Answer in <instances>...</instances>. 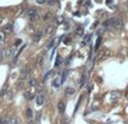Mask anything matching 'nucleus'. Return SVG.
<instances>
[{
	"mask_svg": "<svg viewBox=\"0 0 128 124\" xmlns=\"http://www.w3.org/2000/svg\"><path fill=\"white\" fill-rule=\"evenodd\" d=\"M28 124H35V122H34V121H29Z\"/></svg>",
	"mask_w": 128,
	"mask_h": 124,
	"instance_id": "obj_38",
	"label": "nucleus"
},
{
	"mask_svg": "<svg viewBox=\"0 0 128 124\" xmlns=\"http://www.w3.org/2000/svg\"><path fill=\"white\" fill-rule=\"evenodd\" d=\"M101 40H102V38H101V37H98L97 41H96V45H94V50H98V49H99L100 44H101Z\"/></svg>",
	"mask_w": 128,
	"mask_h": 124,
	"instance_id": "obj_19",
	"label": "nucleus"
},
{
	"mask_svg": "<svg viewBox=\"0 0 128 124\" xmlns=\"http://www.w3.org/2000/svg\"><path fill=\"white\" fill-rule=\"evenodd\" d=\"M56 22H58V24H62V22H63V18L62 17H58V19H56Z\"/></svg>",
	"mask_w": 128,
	"mask_h": 124,
	"instance_id": "obj_32",
	"label": "nucleus"
},
{
	"mask_svg": "<svg viewBox=\"0 0 128 124\" xmlns=\"http://www.w3.org/2000/svg\"><path fill=\"white\" fill-rule=\"evenodd\" d=\"M55 30H56V27L54 26V25H48V26H46V28H45V35L53 36L54 33H55Z\"/></svg>",
	"mask_w": 128,
	"mask_h": 124,
	"instance_id": "obj_5",
	"label": "nucleus"
},
{
	"mask_svg": "<svg viewBox=\"0 0 128 124\" xmlns=\"http://www.w3.org/2000/svg\"><path fill=\"white\" fill-rule=\"evenodd\" d=\"M125 95H126V98L128 100V87H127V89H126V94H125Z\"/></svg>",
	"mask_w": 128,
	"mask_h": 124,
	"instance_id": "obj_37",
	"label": "nucleus"
},
{
	"mask_svg": "<svg viewBox=\"0 0 128 124\" xmlns=\"http://www.w3.org/2000/svg\"><path fill=\"white\" fill-rule=\"evenodd\" d=\"M27 17H28V19L30 21H37L40 19V13L35 8H32L27 11Z\"/></svg>",
	"mask_w": 128,
	"mask_h": 124,
	"instance_id": "obj_2",
	"label": "nucleus"
},
{
	"mask_svg": "<svg viewBox=\"0 0 128 124\" xmlns=\"http://www.w3.org/2000/svg\"><path fill=\"white\" fill-rule=\"evenodd\" d=\"M36 1H37L38 4H43V3H45V2H46V0H36Z\"/></svg>",
	"mask_w": 128,
	"mask_h": 124,
	"instance_id": "obj_34",
	"label": "nucleus"
},
{
	"mask_svg": "<svg viewBox=\"0 0 128 124\" xmlns=\"http://www.w3.org/2000/svg\"><path fill=\"white\" fill-rule=\"evenodd\" d=\"M4 41H6V34L0 30V44H4Z\"/></svg>",
	"mask_w": 128,
	"mask_h": 124,
	"instance_id": "obj_18",
	"label": "nucleus"
},
{
	"mask_svg": "<svg viewBox=\"0 0 128 124\" xmlns=\"http://www.w3.org/2000/svg\"><path fill=\"white\" fill-rule=\"evenodd\" d=\"M70 41H71L70 38H65V39H64V44H65V45H68Z\"/></svg>",
	"mask_w": 128,
	"mask_h": 124,
	"instance_id": "obj_35",
	"label": "nucleus"
},
{
	"mask_svg": "<svg viewBox=\"0 0 128 124\" xmlns=\"http://www.w3.org/2000/svg\"><path fill=\"white\" fill-rule=\"evenodd\" d=\"M24 97L27 101H32L35 97V93H34V91H26V92H24Z\"/></svg>",
	"mask_w": 128,
	"mask_h": 124,
	"instance_id": "obj_7",
	"label": "nucleus"
},
{
	"mask_svg": "<svg viewBox=\"0 0 128 124\" xmlns=\"http://www.w3.org/2000/svg\"><path fill=\"white\" fill-rule=\"evenodd\" d=\"M1 124H9V119H8V118L4 119V120L1 121Z\"/></svg>",
	"mask_w": 128,
	"mask_h": 124,
	"instance_id": "obj_31",
	"label": "nucleus"
},
{
	"mask_svg": "<svg viewBox=\"0 0 128 124\" xmlns=\"http://www.w3.org/2000/svg\"><path fill=\"white\" fill-rule=\"evenodd\" d=\"M1 20H2V17H1V16H0V22H1Z\"/></svg>",
	"mask_w": 128,
	"mask_h": 124,
	"instance_id": "obj_40",
	"label": "nucleus"
},
{
	"mask_svg": "<svg viewBox=\"0 0 128 124\" xmlns=\"http://www.w3.org/2000/svg\"><path fill=\"white\" fill-rule=\"evenodd\" d=\"M14 54H15V46H11V47H9V48H7V50L4 51V57L8 58V57H10V56H12Z\"/></svg>",
	"mask_w": 128,
	"mask_h": 124,
	"instance_id": "obj_8",
	"label": "nucleus"
},
{
	"mask_svg": "<svg viewBox=\"0 0 128 124\" xmlns=\"http://www.w3.org/2000/svg\"><path fill=\"white\" fill-rule=\"evenodd\" d=\"M120 92L119 91H114L111 92V101L112 102H116V101H118V98H120Z\"/></svg>",
	"mask_w": 128,
	"mask_h": 124,
	"instance_id": "obj_9",
	"label": "nucleus"
},
{
	"mask_svg": "<svg viewBox=\"0 0 128 124\" xmlns=\"http://www.w3.org/2000/svg\"><path fill=\"white\" fill-rule=\"evenodd\" d=\"M53 74H54V71H50L48 73H47L46 75H45V77H44V81H47V80H48V77H51V76L53 75Z\"/></svg>",
	"mask_w": 128,
	"mask_h": 124,
	"instance_id": "obj_25",
	"label": "nucleus"
},
{
	"mask_svg": "<svg viewBox=\"0 0 128 124\" xmlns=\"http://www.w3.org/2000/svg\"><path fill=\"white\" fill-rule=\"evenodd\" d=\"M127 10H128V6H127Z\"/></svg>",
	"mask_w": 128,
	"mask_h": 124,
	"instance_id": "obj_43",
	"label": "nucleus"
},
{
	"mask_svg": "<svg viewBox=\"0 0 128 124\" xmlns=\"http://www.w3.org/2000/svg\"><path fill=\"white\" fill-rule=\"evenodd\" d=\"M74 92H75V89L73 88V87H68V88H65V94L68 96L73 95V94H74Z\"/></svg>",
	"mask_w": 128,
	"mask_h": 124,
	"instance_id": "obj_15",
	"label": "nucleus"
},
{
	"mask_svg": "<svg viewBox=\"0 0 128 124\" xmlns=\"http://www.w3.org/2000/svg\"><path fill=\"white\" fill-rule=\"evenodd\" d=\"M52 17H53V15H52V12H46L44 16V20H48V19H52Z\"/></svg>",
	"mask_w": 128,
	"mask_h": 124,
	"instance_id": "obj_24",
	"label": "nucleus"
},
{
	"mask_svg": "<svg viewBox=\"0 0 128 124\" xmlns=\"http://www.w3.org/2000/svg\"><path fill=\"white\" fill-rule=\"evenodd\" d=\"M58 111L60 114H63L64 111H65V103L62 102V101H60L58 104Z\"/></svg>",
	"mask_w": 128,
	"mask_h": 124,
	"instance_id": "obj_11",
	"label": "nucleus"
},
{
	"mask_svg": "<svg viewBox=\"0 0 128 124\" xmlns=\"http://www.w3.org/2000/svg\"><path fill=\"white\" fill-rule=\"evenodd\" d=\"M29 73H30V67H29L28 65H25V66H22V68H20V75H22V78L27 77V76L29 75Z\"/></svg>",
	"mask_w": 128,
	"mask_h": 124,
	"instance_id": "obj_4",
	"label": "nucleus"
},
{
	"mask_svg": "<svg viewBox=\"0 0 128 124\" xmlns=\"http://www.w3.org/2000/svg\"><path fill=\"white\" fill-rule=\"evenodd\" d=\"M66 75H68V71H65V72H64V73H63V76H62V81H61V83H64V82H65Z\"/></svg>",
	"mask_w": 128,
	"mask_h": 124,
	"instance_id": "obj_30",
	"label": "nucleus"
},
{
	"mask_svg": "<svg viewBox=\"0 0 128 124\" xmlns=\"http://www.w3.org/2000/svg\"><path fill=\"white\" fill-rule=\"evenodd\" d=\"M61 63H62V58H61L60 56H58V58H56V63H55V67H58V66H60Z\"/></svg>",
	"mask_w": 128,
	"mask_h": 124,
	"instance_id": "obj_26",
	"label": "nucleus"
},
{
	"mask_svg": "<svg viewBox=\"0 0 128 124\" xmlns=\"http://www.w3.org/2000/svg\"><path fill=\"white\" fill-rule=\"evenodd\" d=\"M110 24H111V28H115L117 30H120L122 29L124 27V21H122L120 18H117V17H114V18H110Z\"/></svg>",
	"mask_w": 128,
	"mask_h": 124,
	"instance_id": "obj_1",
	"label": "nucleus"
},
{
	"mask_svg": "<svg viewBox=\"0 0 128 124\" xmlns=\"http://www.w3.org/2000/svg\"><path fill=\"white\" fill-rule=\"evenodd\" d=\"M110 2H111V0H107V3L108 4H110Z\"/></svg>",
	"mask_w": 128,
	"mask_h": 124,
	"instance_id": "obj_39",
	"label": "nucleus"
},
{
	"mask_svg": "<svg viewBox=\"0 0 128 124\" xmlns=\"http://www.w3.org/2000/svg\"><path fill=\"white\" fill-rule=\"evenodd\" d=\"M61 84H62V83L60 82V78H55V80L53 81V86L54 87H60Z\"/></svg>",
	"mask_w": 128,
	"mask_h": 124,
	"instance_id": "obj_21",
	"label": "nucleus"
},
{
	"mask_svg": "<svg viewBox=\"0 0 128 124\" xmlns=\"http://www.w3.org/2000/svg\"><path fill=\"white\" fill-rule=\"evenodd\" d=\"M37 84V81H36L35 77H29L28 78V85L29 86H35Z\"/></svg>",
	"mask_w": 128,
	"mask_h": 124,
	"instance_id": "obj_17",
	"label": "nucleus"
},
{
	"mask_svg": "<svg viewBox=\"0 0 128 124\" xmlns=\"http://www.w3.org/2000/svg\"><path fill=\"white\" fill-rule=\"evenodd\" d=\"M44 100H45V95L43 93H38L37 95H36V104L37 105H43V103H44Z\"/></svg>",
	"mask_w": 128,
	"mask_h": 124,
	"instance_id": "obj_6",
	"label": "nucleus"
},
{
	"mask_svg": "<svg viewBox=\"0 0 128 124\" xmlns=\"http://www.w3.org/2000/svg\"><path fill=\"white\" fill-rule=\"evenodd\" d=\"M32 116H33V111H32V109H29V107H28V109L26 110V118L27 119H30Z\"/></svg>",
	"mask_w": 128,
	"mask_h": 124,
	"instance_id": "obj_22",
	"label": "nucleus"
},
{
	"mask_svg": "<svg viewBox=\"0 0 128 124\" xmlns=\"http://www.w3.org/2000/svg\"><path fill=\"white\" fill-rule=\"evenodd\" d=\"M86 74H82V75H81V78H80V83H79V84H80V86H82V85H83L84 84V82H86Z\"/></svg>",
	"mask_w": 128,
	"mask_h": 124,
	"instance_id": "obj_20",
	"label": "nucleus"
},
{
	"mask_svg": "<svg viewBox=\"0 0 128 124\" xmlns=\"http://www.w3.org/2000/svg\"><path fill=\"white\" fill-rule=\"evenodd\" d=\"M56 1H58V0H46L47 4H50V6H53V4H55Z\"/></svg>",
	"mask_w": 128,
	"mask_h": 124,
	"instance_id": "obj_29",
	"label": "nucleus"
},
{
	"mask_svg": "<svg viewBox=\"0 0 128 124\" xmlns=\"http://www.w3.org/2000/svg\"><path fill=\"white\" fill-rule=\"evenodd\" d=\"M40 38H42V31H38V33H36V34H34L33 35V40L35 42H37Z\"/></svg>",
	"mask_w": 128,
	"mask_h": 124,
	"instance_id": "obj_14",
	"label": "nucleus"
},
{
	"mask_svg": "<svg viewBox=\"0 0 128 124\" xmlns=\"http://www.w3.org/2000/svg\"><path fill=\"white\" fill-rule=\"evenodd\" d=\"M7 89H8V86H7V85H4V88H2L1 91H0V96H4V94H6Z\"/></svg>",
	"mask_w": 128,
	"mask_h": 124,
	"instance_id": "obj_23",
	"label": "nucleus"
},
{
	"mask_svg": "<svg viewBox=\"0 0 128 124\" xmlns=\"http://www.w3.org/2000/svg\"><path fill=\"white\" fill-rule=\"evenodd\" d=\"M43 63H44V56L43 55L37 56V58H36V65L38 67H40V66H43Z\"/></svg>",
	"mask_w": 128,
	"mask_h": 124,
	"instance_id": "obj_12",
	"label": "nucleus"
},
{
	"mask_svg": "<svg viewBox=\"0 0 128 124\" xmlns=\"http://www.w3.org/2000/svg\"><path fill=\"white\" fill-rule=\"evenodd\" d=\"M20 42H22V41H20V40H19V39H17V40H16V44H15V47H16V46H18V45H19V44H20Z\"/></svg>",
	"mask_w": 128,
	"mask_h": 124,
	"instance_id": "obj_36",
	"label": "nucleus"
},
{
	"mask_svg": "<svg viewBox=\"0 0 128 124\" xmlns=\"http://www.w3.org/2000/svg\"><path fill=\"white\" fill-rule=\"evenodd\" d=\"M0 124H1V120H0Z\"/></svg>",
	"mask_w": 128,
	"mask_h": 124,
	"instance_id": "obj_42",
	"label": "nucleus"
},
{
	"mask_svg": "<svg viewBox=\"0 0 128 124\" xmlns=\"http://www.w3.org/2000/svg\"><path fill=\"white\" fill-rule=\"evenodd\" d=\"M54 42H55V40H52L51 44H48V46H47V48H52V47L54 46Z\"/></svg>",
	"mask_w": 128,
	"mask_h": 124,
	"instance_id": "obj_33",
	"label": "nucleus"
},
{
	"mask_svg": "<svg viewBox=\"0 0 128 124\" xmlns=\"http://www.w3.org/2000/svg\"><path fill=\"white\" fill-rule=\"evenodd\" d=\"M0 59H1V56H0Z\"/></svg>",
	"mask_w": 128,
	"mask_h": 124,
	"instance_id": "obj_44",
	"label": "nucleus"
},
{
	"mask_svg": "<svg viewBox=\"0 0 128 124\" xmlns=\"http://www.w3.org/2000/svg\"><path fill=\"white\" fill-rule=\"evenodd\" d=\"M75 34H76V36H80V37L84 36L83 28H82V27H76V28H75Z\"/></svg>",
	"mask_w": 128,
	"mask_h": 124,
	"instance_id": "obj_13",
	"label": "nucleus"
},
{
	"mask_svg": "<svg viewBox=\"0 0 128 124\" xmlns=\"http://www.w3.org/2000/svg\"><path fill=\"white\" fill-rule=\"evenodd\" d=\"M12 29H14V26L11 24H8V25H6V26L2 28V31H4V34H11L12 33Z\"/></svg>",
	"mask_w": 128,
	"mask_h": 124,
	"instance_id": "obj_10",
	"label": "nucleus"
},
{
	"mask_svg": "<svg viewBox=\"0 0 128 124\" xmlns=\"http://www.w3.org/2000/svg\"><path fill=\"white\" fill-rule=\"evenodd\" d=\"M126 124H128V121H126Z\"/></svg>",
	"mask_w": 128,
	"mask_h": 124,
	"instance_id": "obj_41",
	"label": "nucleus"
},
{
	"mask_svg": "<svg viewBox=\"0 0 128 124\" xmlns=\"http://www.w3.org/2000/svg\"><path fill=\"white\" fill-rule=\"evenodd\" d=\"M90 38H91V35H86V37H84L83 41H82V45H83V46H84V45H86V42L89 41V39H90Z\"/></svg>",
	"mask_w": 128,
	"mask_h": 124,
	"instance_id": "obj_28",
	"label": "nucleus"
},
{
	"mask_svg": "<svg viewBox=\"0 0 128 124\" xmlns=\"http://www.w3.org/2000/svg\"><path fill=\"white\" fill-rule=\"evenodd\" d=\"M111 55V51L109 48H104L101 49V50L99 51V54H98V60H104V59H107V58L109 57V56Z\"/></svg>",
	"mask_w": 128,
	"mask_h": 124,
	"instance_id": "obj_3",
	"label": "nucleus"
},
{
	"mask_svg": "<svg viewBox=\"0 0 128 124\" xmlns=\"http://www.w3.org/2000/svg\"><path fill=\"white\" fill-rule=\"evenodd\" d=\"M12 96H14L12 91H11V89H7L6 94H4V97H6L7 100H11V98H12Z\"/></svg>",
	"mask_w": 128,
	"mask_h": 124,
	"instance_id": "obj_16",
	"label": "nucleus"
},
{
	"mask_svg": "<svg viewBox=\"0 0 128 124\" xmlns=\"http://www.w3.org/2000/svg\"><path fill=\"white\" fill-rule=\"evenodd\" d=\"M9 124H18V119L17 118L9 119Z\"/></svg>",
	"mask_w": 128,
	"mask_h": 124,
	"instance_id": "obj_27",
	"label": "nucleus"
}]
</instances>
